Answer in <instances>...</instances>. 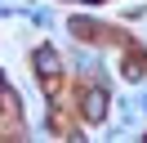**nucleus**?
<instances>
[{
  "label": "nucleus",
  "instance_id": "1",
  "mask_svg": "<svg viewBox=\"0 0 147 143\" xmlns=\"http://www.w3.org/2000/svg\"><path fill=\"white\" fill-rule=\"evenodd\" d=\"M102 112H107V94H102V89H89V94H85V116L98 121Z\"/></svg>",
  "mask_w": 147,
  "mask_h": 143
},
{
  "label": "nucleus",
  "instance_id": "2",
  "mask_svg": "<svg viewBox=\"0 0 147 143\" xmlns=\"http://www.w3.org/2000/svg\"><path fill=\"white\" fill-rule=\"evenodd\" d=\"M36 67L45 72V76H54V72H58V58H54L49 49H40V54H36Z\"/></svg>",
  "mask_w": 147,
  "mask_h": 143
}]
</instances>
